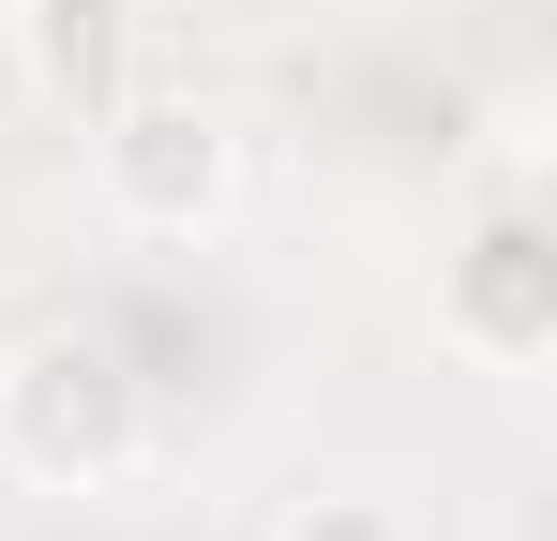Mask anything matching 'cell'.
I'll use <instances>...</instances> for the list:
<instances>
[{
	"mask_svg": "<svg viewBox=\"0 0 557 541\" xmlns=\"http://www.w3.org/2000/svg\"><path fill=\"white\" fill-rule=\"evenodd\" d=\"M136 451H151V391L106 331H30L0 361V466L15 481L106 496V481H136Z\"/></svg>",
	"mask_w": 557,
	"mask_h": 541,
	"instance_id": "cell-1",
	"label": "cell"
},
{
	"mask_svg": "<svg viewBox=\"0 0 557 541\" xmlns=\"http://www.w3.org/2000/svg\"><path fill=\"white\" fill-rule=\"evenodd\" d=\"M91 180H106V211H121L136 241H211V226L242 211V121H226L211 90L136 76L121 105H91Z\"/></svg>",
	"mask_w": 557,
	"mask_h": 541,
	"instance_id": "cell-2",
	"label": "cell"
},
{
	"mask_svg": "<svg viewBox=\"0 0 557 541\" xmlns=\"http://www.w3.org/2000/svg\"><path fill=\"white\" fill-rule=\"evenodd\" d=\"M15 61L46 105H121V90L151 76V0H15Z\"/></svg>",
	"mask_w": 557,
	"mask_h": 541,
	"instance_id": "cell-4",
	"label": "cell"
},
{
	"mask_svg": "<svg viewBox=\"0 0 557 541\" xmlns=\"http://www.w3.org/2000/svg\"><path fill=\"white\" fill-rule=\"evenodd\" d=\"M272 541H422V512H407V496H362V481H332V496H301Z\"/></svg>",
	"mask_w": 557,
	"mask_h": 541,
	"instance_id": "cell-5",
	"label": "cell"
},
{
	"mask_svg": "<svg viewBox=\"0 0 557 541\" xmlns=\"http://www.w3.org/2000/svg\"><path fill=\"white\" fill-rule=\"evenodd\" d=\"M437 331L482 376H543L557 361V241H543L528 196H482V226L437 256Z\"/></svg>",
	"mask_w": 557,
	"mask_h": 541,
	"instance_id": "cell-3",
	"label": "cell"
}]
</instances>
